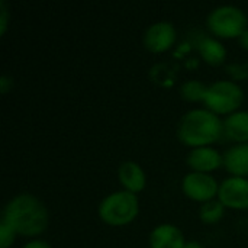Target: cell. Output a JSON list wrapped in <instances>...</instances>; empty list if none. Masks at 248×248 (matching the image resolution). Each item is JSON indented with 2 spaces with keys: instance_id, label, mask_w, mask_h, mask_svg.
Instances as JSON below:
<instances>
[{
  "instance_id": "cell-15",
  "label": "cell",
  "mask_w": 248,
  "mask_h": 248,
  "mask_svg": "<svg viewBox=\"0 0 248 248\" xmlns=\"http://www.w3.org/2000/svg\"><path fill=\"white\" fill-rule=\"evenodd\" d=\"M206 92H208V86L201 80H187L180 86V96L190 102L205 100Z\"/></svg>"
},
{
  "instance_id": "cell-6",
  "label": "cell",
  "mask_w": 248,
  "mask_h": 248,
  "mask_svg": "<svg viewBox=\"0 0 248 248\" xmlns=\"http://www.w3.org/2000/svg\"><path fill=\"white\" fill-rule=\"evenodd\" d=\"M182 189H183L185 195L189 196L193 201L209 202L218 195L219 185L208 173L192 171V173H189V174H186L183 177Z\"/></svg>"
},
{
  "instance_id": "cell-22",
  "label": "cell",
  "mask_w": 248,
  "mask_h": 248,
  "mask_svg": "<svg viewBox=\"0 0 248 248\" xmlns=\"http://www.w3.org/2000/svg\"><path fill=\"white\" fill-rule=\"evenodd\" d=\"M183 248H205L201 243H198V241H186V244H185V247Z\"/></svg>"
},
{
  "instance_id": "cell-21",
  "label": "cell",
  "mask_w": 248,
  "mask_h": 248,
  "mask_svg": "<svg viewBox=\"0 0 248 248\" xmlns=\"http://www.w3.org/2000/svg\"><path fill=\"white\" fill-rule=\"evenodd\" d=\"M238 39H240L241 46H243V48H246V49H248V29H246V31L238 36Z\"/></svg>"
},
{
  "instance_id": "cell-2",
  "label": "cell",
  "mask_w": 248,
  "mask_h": 248,
  "mask_svg": "<svg viewBox=\"0 0 248 248\" xmlns=\"http://www.w3.org/2000/svg\"><path fill=\"white\" fill-rule=\"evenodd\" d=\"M224 134V122L219 116L208 109H193L185 113L177 125L179 140L196 147H209V144L218 141Z\"/></svg>"
},
{
  "instance_id": "cell-11",
  "label": "cell",
  "mask_w": 248,
  "mask_h": 248,
  "mask_svg": "<svg viewBox=\"0 0 248 248\" xmlns=\"http://www.w3.org/2000/svg\"><path fill=\"white\" fill-rule=\"evenodd\" d=\"M118 176L122 186L128 192L135 193L145 187V173L135 161H124L118 169Z\"/></svg>"
},
{
  "instance_id": "cell-4",
  "label": "cell",
  "mask_w": 248,
  "mask_h": 248,
  "mask_svg": "<svg viewBox=\"0 0 248 248\" xmlns=\"http://www.w3.org/2000/svg\"><path fill=\"white\" fill-rule=\"evenodd\" d=\"M243 89L230 80H219L208 86L205 96V106L214 113H232L243 103Z\"/></svg>"
},
{
  "instance_id": "cell-14",
  "label": "cell",
  "mask_w": 248,
  "mask_h": 248,
  "mask_svg": "<svg viewBox=\"0 0 248 248\" xmlns=\"http://www.w3.org/2000/svg\"><path fill=\"white\" fill-rule=\"evenodd\" d=\"M198 51L202 55V58L212 65L221 64L227 57V49L224 44L212 36H203L198 42Z\"/></svg>"
},
{
  "instance_id": "cell-10",
  "label": "cell",
  "mask_w": 248,
  "mask_h": 248,
  "mask_svg": "<svg viewBox=\"0 0 248 248\" xmlns=\"http://www.w3.org/2000/svg\"><path fill=\"white\" fill-rule=\"evenodd\" d=\"M185 244L183 232L173 224H161L150 235L151 248H183Z\"/></svg>"
},
{
  "instance_id": "cell-18",
  "label": "cell",
  "mask_w": 248,
  "mask_h": 248,
  "mask_svg": "<svg viewBox=\"0 0 248 248\" xmlns=\"http://www.w3.org/2000/svg\"><path fill=\"white\" fill-rule=\"evenodd\" d=\"M7 16H9V13H7L6 1H4V0H1V1H0V31H1V33H4V31H6Z\"/></svg>"
},
{
  "instance_id": "cell-20",
  "label": "cell",
  "mask_w": 248,
  "mask_h": 248,
  "mask_svg": "<svg viewBox=\"0 0 248 248\" xmlns=\"http://www.w3.org/2000/svg\"><path fill=\"white\" fill-rule=\"evenodd\" d=\"M0 86H1V93H7L9 86H12V78L9 76L3 74L1 78H0Z\"/></svg>"
},
{
  "instance_id": "cell-1",
  "label": "cell",
  "mask_w": 248,
  "mask_h": 248,
  "mask_svg": "<svg viewBox=\"0 0 248 248\" xmlns=\"http://www.w3.org/2000/svg\"><path fill=\"white\" fill-rule=\"evenodd\" d=\"M3 221H6L16 234L33 237L44 232L48 227V211L36 196L20 193L12 198L4 206Z\"/></svg>"
},
{
  "instance_id": "cell-19",
  "label": "cell",
  "mask_w": 248,
  "mask_h": 248,
  "mask_svg": "<svg viewBox=\"0 0 248 248\" xmlns=\"http://www.w3.org/2000/svg\"><path fill=\"white\" fill-rule=\"evenodd\" d=\"M23 248H51V246H49L46 241H42V240H33V241H29L28 244H25Z\"/></svg>"
},
{
  "instance_id": "cell-7",
  "label": "cell",
  "mask_w": 248,
  "mask_h": 248,
  "mask_svg": "<svg viewBox=\"0 0 248 248\" xmlns=\"http://www.w3.org/2000/svg\"><path fill=\"white\" fill-rule=\"evenodd\" d=\"M218 201L224 206L234 209H247L248 208V180L246 177L232 176L225 179L219 185Z\"/></svg>"
},
{
  "instance_id": "cell-3",
  "label": "cell",
  "mask_w": 248,
  "mask_h": 248,
  "mask_svg": "<svg viewBox=\"0 0 248 248\" xmlns=\"http://www.w3.org/2000/svg\"><path fill=\"white\" fill-rule=\"evenodd\" d=\"M138 198L128 190H119L108 195L99 205V217L105 224L121 227L126 225L138 215Z\"/></svg>"
},
{
  "instance_id": "cell-17",
  "label": "cell",
  "mask_w": 248,
  "mask_h": 248,
  "mask_svg": "<svg viewBox=\"0 0 248 248\" xmlns=\"http://www.w3.org/2000/svg\"><path fill=\"white\" fill-rule=\"evenodd\" d=\"M16 237V231L6 222L1 219L0 222V248H9L12 246V243L15 241Z\"/></svg>"
},
{
  "instance_id": "cell-12",
  "label": "cell",
  "mask_w": 248,
  "mask_h": 248,
  "mask_svg": "<svg viewBox=\"0 0 248 248\" xmlns=\"http://www.w3.org/2000/svg\"><path fill=\"white\" fill-rule=\"evenodd\" d=\"M224 166L230 173L238 177L248 174V142L237 144L225 151Z\"/></svg>"
},
{
  "instance_id": "cell-9",
  "label": "cell",
  "mask_w": 248,
  "mask_h": 248,
  "mask_svg": "<svg viewBox=\"0 0 248 248\" xmlns=\"http://www.w3.org/2000/svg\"><path fill=\"white\" fill-rule=\"evenodd\" d=\"M187 164L201 173H208L224 164V157L212 147H196L187 155Z\"/></svg>"
},
{
  "instance_id": "cell-13",
  "label": "cell",
  "mask_w": 248,
  "mask_h": 248,
  "mask_svg": "<svg viewBox=\"0 0 248 248\" xmlns=\"http://www.w3.org/2000/svg\"><path fill=\"white\" fill-rule=\"evenodd\" d=\"M224 134L237 142H248V110L230 113L224 121Z\"/></svg>"
},
{
  "instance_id": "cell-16",
  "label": "cell",
  "mask_w": 248,
  "mask_h": 248,
  "mask_svg": "<svg viewBox=\"0 0 248 248\" xmlns=\"http://www.w3.org/2000/svg\"><path fill=\"white\" fill-rule=\"evenodd\" d=\"M224 205L221 201H209V202H205L202 206H201V211H199V217L201 219L205 222V224H215L218 222L222 217H224Z\"/></svg>"
},
{
  "instance_id": "cell-5",
  "label": "cell",
  "mask_w": 248,
  "mask_h": 248,
  "mask_svg": "<svg viewBox=\"0 0 248 248\" xmlns=\"http://www.w3.org/2000/svg\"><path fill=\"white\" fill-rule=\"evenodd\" d=\"M208 28L221 38L240 36L247 28V16L243 9L232 4L215 7L206 19Z\"/></svg>"
},
{
  "instance_id": "cell-8",
  "label": "cell",
  "mask_w": 248,
  "mask_h": 248,
  "mask_svg": "<svg viewBox=\"0 0 248 248\" xmlns=\"http://www.w3.org/2000/svg\"><path fill=\"white\" fill-rule=\"evenodd\" d=\"M176 41V28L171 22L160 20L147 28L144 33V45L151 52L167 51Z\"/></svg>"
}]
</instances>
